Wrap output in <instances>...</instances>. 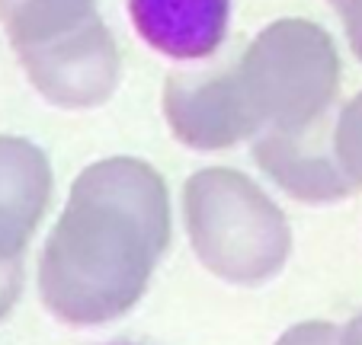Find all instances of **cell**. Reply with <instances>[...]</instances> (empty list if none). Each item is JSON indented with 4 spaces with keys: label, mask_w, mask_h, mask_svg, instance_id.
I'll return each mask as SVG.
<instances>
[{
    "label": "cell",
    "mask_w": 362,
    "mask_h": 345,
    "mask_svg": "<svg viewBox=\"0 0 362 345\" xmlns=\"http://www.w3.org/2000/svg\"><path fill=\"white\" fill-rule=\"evenodd\" d=\"M340 345H362V310L340 329Z\"/></svg>",
    "instance_id": "obj_14"
},
{
    "label": "cell",
    "mask_w": 362,
    "mask_h": 345,
    "mask_svg": "<svg viewBox=\"0 0 362 345\" xmlns=\"http://www.w3.org/2000/svg\"><path fill=\"white\" fill-rule=\"evenodd\" d=\"M23 294V259L0 256V320H7Z\"/></svg>",
    "instance_id": "obj_12"
},
{
    "label": "cell",
    "mask_w": 362,
    "mask_h": 345,
    "mask_svg": "<svg viewBox=\"0 0 362 345\" xmlns=\"http://www.w3.org/2000/svg\"><path fill=\"white\" fill-rule=\"evenodd\" d=\"M253 160L295 202L330 205L356 192V186L346 179L337 160L334 138L327 141L324 122L301 135L263 131L253 138Z\"/></svg>",
    "instance_id": "obj_6"
},
{
    "label": "cell",
    "mask_w": 362,
    "mask_h": 345,
    "mask_svg": "<svg viewBox=\"0 0 362 345\" xmlns=\"http://www.w3.org/2000/svg\"><path fill=\"white\" fill-rule=\"evenodd\" d=\"M138 35L177 61L209 58L225 42L231 0H129Z\"/></svg>",
    "instance_id": "obj_8"
},
{
    "label": "cell",
    "mask_w": 362,
    "mask_h": 345,
    "mask_svg": "<svg viewBox=\"0 0 362 345\" xmlns=\"http://www.w3.org/2000/svg\"><path fill=\"white\" fill-rule=\"evenodd\" d=\"M52 163L45 150L16 135H0V256L23 259L52 202Z\"/></svg>",
    "instance_id": "obj_7"
},
{
    "label": "cell",
    "mask_w": 362,
    "mask_h": 345,
    "mask_svg": "<svg viewBox=\"0 0 362 345\" xmlns=\"http://www.w3.org/2000/svg\"><path fill=\"white\" fill-rule=\"evenodd\" d=\"M170 246V192L151 163L106 157L71 186L39 259V294L52 317L103 326L148 291Z\"/></svg>",
    "instance_id": "obj_1"
},
{
    "label": "cell",
    "mask_w": 362,
    "mask_h": 345,
    "mask_svg": "<svg viewBox=\"0 0 362 345\" xmlns=\"http://www.w3.org/2000/svg\"><path fill=\"white\" fill-rule=\"evenodd\" d=\"M343 20V29H346V39H349V48L353 54L362 61V0H343L340 7H337Z\"/></svg>",
    "instance_id": "obj_13"
},
{
    "label": "cell",
    "mask_w": 362,
    "mask_h": 345,
    "mask_svg": "<svg viewBox=\"0 0 362 345\" xmlns=\"http://www.w3.org/2000/svg\"><path fill=\"white\" fill-rule=\"evenodd\" d=\"M164 115L173 138L192 150H225L257 138L231 71L212 77H170L164 87Z\"/></svg>",
    "instance_id": "obj_5"
},
{
    "label": "cell",
    "mask_w": 362,
    "mask_h": 345,
    "mask_svg": "<svg viewBox=\"0 0 362 345\" xmlns=\"http://www.w3.org/2000/svg\"><path fill=\"white\" fill-rule=\"evenodd\" d=\"M20 61L33 87L52 106L90 109L103 106L119 87V45L110 26L93 16L74 32L52 39L45 45L23 48Z\"/></svg>",
    "instance_id": "obj_4"
},
{
    "label": "cell",
    "mask_w": 362,
    "mask_h": 345,
    "mask_svg": "<svg viewBox=\"0 0 362 345\" xmlns=\"http://www.w3.org/2000/svg\"><path fill=\"white\" fill-rule=\"evenodd\" d=\"M334 150L346 179L362 189V93L343 106L334 128Z\"/></svg>",
    "instance_id": "obj_10"
},
{
    "label": "cell",
    "mask_w": 362,
    "mask_h": 345,
    "mask_svg": "<svg viewBox=\"0 0 362 345\" xmlns=\"http://www.w3.org/2000/svg\"><path fill=\"white\" fill-rule=\"evenodd\" d=\"M327 4H330V7L337 10V7H340V4H343V0H327Z\"/></svg>",
    "instance_id": "obj_15"
},
{
    "label": "cell",
    "mask_w": 362,
    "mask_h": 345,
    "mask_svg": "<svg viewBox=\"0 0 362 345\" xmlns=\"http://www.w3.org/2000/svg\"><path fill=\"white\" fill-rule=\"evenodd\" d=\"M183 221L199 262L228 284L273 282L292 253L288 217L240 169L192 173L183 186Z\"/></svg>",
    "instance_id": "obj_2"
},
{
    "label": "cell",
    "mask_w": 362,
    "mask_h": 345,
    "mask_svg": "<svg viewBox=\"0 0 362 345\" xmlns=\"http://www.w3.org/2000/svg\"><path fill=\"white\" fill-rule=\"evenodd\" d=\"M231 77L257 135H301L327 122L340 93V54L324 26L292 16L269 23Z\"/></svg>",
    "instance_id": "obj_3"
},
{
    "label": "cell",
    "mask_w": 362,
    "mask_h": 345,
    "mask_svg": "<svg viewBox=\"0 0 362 345\" xmlns=\"http://www.w3.org/2000/svg\"><path fill=\"white\" fill-rule=\"evenodd\" d=\"M276 345H340V329L324 320H305L295 323L276 339Z\"/></svg>",
    "instance_id": "obj_11"
},
{
    "label": "cell",
    "mask_w": 362,
    "mask_h": 345,
    "mask_svg": "<svg viewBox=\"0 0 362 345\" xmlns=\"http://www.w3.org/2000/svg\"><path fill=\"white\" fill-rule=\"evenodd\" d=\"M110 345H138V342H110Z\"/></svg>",
    "instance_id": "obj_16"
},
{
    "label": "cell",
    "mask_w": 362,
    "mask_h": 345,
    "mask_svg": "<svg viewBox=\"0 0 362 345\" xmlns=\"http://www.w3.org/2000/svg\"><path fill=\"white\" fill-rule=\"evenodd\" d=\"M96 16V0H0V23L16 52L74 32Z\"/></svg>",
    "instance_id": "obj_9"
}]
</instances>
